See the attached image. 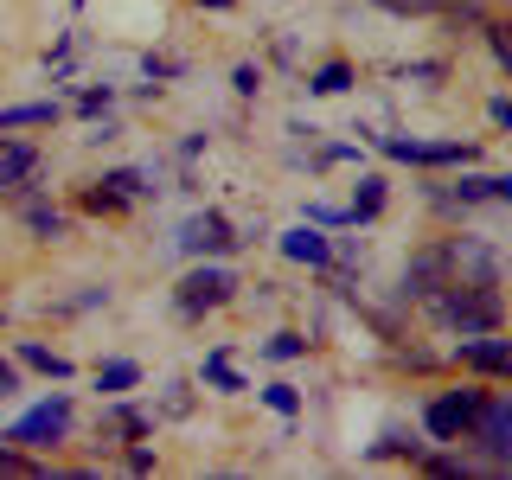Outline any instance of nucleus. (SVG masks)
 Masks as SVG:
<instances>
[{"instance_id": "ddd939ff", "label": "nucleus", "mask_w": 512, "mask_h": 480, "mask_svg": "<svg viewBox=\"0 0 512 480\" xmlns=\"http://www.w3.org/2000/svg\"><path fill=\"white\" fill-rule=\"evenodd\" d=\"M58 109L52 103H20V109H0V128H39V122H52Z\"/></svg>"}, {"instance_id": "1a4fd4ad", "label": "nucleus", "mask_w": 512, "mask_h": 480, "mask_svg": "<svg viewBox=\"0 0 512 480\" xmlns=\"http://www.w3.org/2000/svg\"><path fill=\"white\" fill-rule=\"evenodd\" d=\"M180 244L192 256H218V250H231L237 237H231V224H224L218 212H199V218H186V231H180Z\"/></svg>"}, {"instance_id": "bb28decb", "label": "nucleus", "mask_w": 512, "mask_h": 480, "mask_svg": "<svg viewBox=\"0 0 512 480\" xmlns=\"http://www.w3.org/2000/svg\"><path fill=\"white\" fill-rule=\"evenodd\" d=\"M13 391H20V372H13V365L0 359V397H13Z\"/></svg>"}, {"instance_id": "423d86ee", "label": "nucleus", "mask_w": 512, "mask_h": 480, "mask_svg": "<svg viewBox=\"0 0 512 480\" xmlns=\"http://www.w3.org/2000/svg\"><path fill=\"white\" fill-rule=\"evenodd\" d=\"M391 160H416V167H468L474 160V141H384Z\"/></svg>"}, {"instance_id": "20e7f679", "label": "nucleus", "mask_w": 512, "mask_h": 480, "mask_svg": "<svg viewBox=\"0 0 512 480\" xmlns=\"http://www.w3.org/2000/svg\"><path fill=\"white\" fill-rule=\"evenodd\" d=\"M474 416H480V391H442L436 404L423 410V423H429L436 442H461L474 429Z\"/></svg>"}, {"instance_id": "f257e3e1", "label": "nucleus", "mask_w": 512, "mask_h": 480, "mask_svg": "<svg viewBox=\"0 0 512 480\" xmlns=\"http://www.w3.org/2000/svg\"><path fill=\"white\" fill-rule=\"evenodd\" d=\"M429 301H436V320H442V327H455V333H493L506 320V301H500V288H493V282L455 276V282H442Z\"/></svg>"}, {"instance_id": "6ab92c4d", "label": "nucleus", "mask_w": 512, "mask_h": 480, "mask_svg": "<svg viewBox=\"0 0 512 480\" xmlns=\"http://www.w3.org/2000/svg\"><path fill=\"white\" fill-rule=\"evenodd\" d=\"M263 352H269V359H301V352H308V340H301V333H276Z\"/></svg>"}, {"instance_id": "6e6552de", "label": "nucleus", "mask_w": 512, "mask_h": 480, "mask_svg": "<svg viewBox=\"0 0 512 480\" xmlns=\"http://www.w3.org/2000/svg\"><path fill=\"white\" fill-rule=\"evenodd\" d=\"M442 282H455L448 244H436V250H416V256H410V269H404V295H436Z\"/></svg>"}, {"instance_id": "4468645a", "label": "nucleus", "mask_w": 512, "mask_h": 480, "mask_svg": "<svg viewBox=\"0 0 512 480\" xmlns=\"http://www.w3.org/2000/svg\"><path fill=\"white\" fill-rule=\"evenodd\" d=\"M128 384H141V365H128V359H116V365L96 372V391H128Z\"/></svg>"}, {"instance_id": "cd10ccee", "label": "nucleus", "mask_w": 512, "mask_h": 480, "mask_svg": "<svg viewBox=\"0 0 512 480\" xmlns=\"http://www.w3.org/2000/svg\"><path fill=\"white\" fill-rule=\"evenodd\" d=\"M493 122H500V128H512V96H500V103H493Z\"/></svg>"}, {"instance_id": "5701e85b", "label": "nucleus", "mask_w": 512, "mask_h": 480, "mask_svg": "<svg viewBox=\"0 0 512 480\" xmlns=\"http://www.w3.org/2000/svg\"><path fill=\"white\" fill-rule=\"evenodd\" d=\"M205 378H212L218 391H244V378H237V372H231L224 359H205Z\"/></svg>"}, {"instance_id": "7ed1b4c3", "label": "nucleus", "mask_w": 512, "mask_h": 480, "mask_svg": "<svg viewBox=\"0 0 512 480\" xmlns=\"http://www.w3.org/2000/svg\"><path fill=\"white\" fill-rule=\"evenodd\" d=\"M64 429H71V397H45L39 410H26L20 423L7 429L0 442H20V448H52Z\"/></svg>"}, {"instance_id": "9b49d317", "label": "nucleus", "mask_w": 512, "mask_h": 480, "mask_svg": "<svg viewBox=\"0 0 512 480\" xmlns=\"http://www.w3.org/2000/svg\"><path fill=\"white\" fill-rule=\"evenodd\" d=\"M282 256H295V263H314V269H320V263H333V244L314 231V224H295V231L282 237Z\"/></svg>"}, {"instance_id": "393cba45", "label": "nucleus", "mask_w": 512, "mask_h": 480, "mask_svg": "<svg viewBox=\"0 0 512 480\" xmlns=\"http://www.w3.org/2000/svg\"><path fill=\"white\" fill-rule=\"evenodd\" d=\"M372 7H391V13H442V0H372Z\"/></svg>"}, {"instance_id": "a878e982", "label": "nucleus", "mask_w": 512, "mask_h": 480, "mask_svg": "<svg viewBox=\"0 0 512 480\" xmlns=\"http://www.w3.org/2000/svg\"><path fill=\"white\" fill-rule=\"evenodd\" d=\"M109 423H116L122 436H148V416H135V410H116V416H109Z\"/></svg>"}, {"instance_id": "b1692460", "label": "nucleus", "mask_w": 512, "mask_h": 480, "mask_svg": "<svg viewBox=\"0 0 512 480\" xmlns=\"http://www.w3.org/2000/svg\"><path fill=\"white\" fill-rule=\"evenodd\" d=\"M0 474H45L39 461H26L20 448H0Z\"/></svg>"}, {"instance_id": "dca6fc26", "label": "nucleus", "mask_w": 512, "mask_h": 480, "mask_svg": "<svg viewBox=\"0 0 512 480\" xmlns=\"http://www.w3.org/2000/svg\"><path fill=\"white\" fill-rule=\"evenodd\" d=\"M20 205H26V199H20ZM26 224H32L39 237H64V218L52 212V205H26Z\"/></svg>"}, {"instance_id": "412c9836", "label": "nucleus", "mask_w": 512, "mask_h": 480, "mask_svg": "<svg viewBox=\"0 0 512 480\" xmlns=\"http://www.w3.org/2000/svg\"><path fill=\"white\" fill-rule=\"evenodd\" d=\"M109 186L122 192V199H135V192H148V173H135V167H122V173H109Z\"/></svg>"}, {"instance_id": "9d476101", "label": "nucleus", "mask_w": 512, "mask_h": 480, "mask_svg": "<svg viewBox=\"0 0 512 480\" xmlns=\"http://www.w3.org/2000/svg\"><path fill=\"white\" fill-rule=\"evenodd\" d=\"M448 263H455V276H468V282H493V250L480 244V237L448 244Z\"/></svg>"}, {"instance_id": "aec40b11", "label": "nucleus", "mask_w": 512, "mask_h": 480, "mask_svg": "<svg viewBox=\"0 0 512 480\" xmlns=\"http://www.w3.org/2000/svg\"><path fill=\"white\" fill-rule=\"evenodd\" d=\"M84 212H122V192L103 180V192H84Z\"/></svg>"}, {"instance_id": "f3484780", "label": "nucleus", "mask_w": 512, "mask_h": 480, "mask_svg": "<svg viewBox=\"0 0 512 480\" xmlns=\"http://www.w3.org/2000/svg\"><path fill=\"white\" fill-rule=\"evenodd\" d=\"M346 84H352L346 64H320V71H314V90H320V96H340Z\"/></svg>"}, {"instance_id": "0eeeda50", "label": "nucleus", "mask_w": 512, "mask_h": 480, "mask_svg": "<svg viewBox=\"0 0 512 480\" xmlns=\"http://www.w3.org/2000/svg\"><path fill=\"white\" fill-rule=\"evenodd\" d=\"M231 276H224V269H192V276L180 282V308L186 314H205V308H224V301H231Z\"/></svg>"}, {"instance_id": "39448f33", "label": "nucleus", "mask_w": 512, "mask_h": 480, "mask_svg": "<svg viewBox=\"0 0 512 480\" xmlns=\"http://www.w3.org/2000/svg\"><path fill=\"white\" fill-rule=\"evenodd\" d=\"M455 359L480 378H512V340H500V333H461Z\"/></svg>"}, {"instance_id": "f03ea898", "label": "nucleus", "mask_w": 512, "mask_h": 480, "mask_svg": "<svg viewBox=\"0 0 512 480\" xmlns=\"http://www.w3.org/2000/svg\"><path fill=\"white\" fill-rule=\"evenodd\" d=\"M468 442L487 455V468H512V397H480Z\"/></svg>"}, {"instance_id": "2eb2a0df", "label": "nucleus", "mask_w": 512, "mask_h": 480, "mask_svg": "<svg viewBox=\"0 0 512 480\" xmlns=\"http://www.w3.org/2000/svg\"><path fill=\"white\" fill-rule=\"evenodd\" d=\"M384 205V180H359V192H352V218H378Z\"/></svg>"}, {"instance_id": "f8f14e48", "label": "nucleus", "mask_w": 512, "mask_h": 480, "mask_svg": "<svg viewBox=\"0 0 512 480\" xmlns=\"http://www.w3.org/2000/svg\"><path fill=\"white\" fill-rule=\"evenodd\" d=\"M20 359L32 365V372H45V378H71V359H58L52 346H39V340H26L20 346Z\"/></svg>"}, {"instance_id": "a211bd4d", "label": "nucleus", "mask_w": 512, "mask_h": 480, "mask_svg": "<svg viewBox=\"0 0 512 480\" xmlns=\"http://www.w3.org/2000/svg\"><path fill=\"white\" fill-rule=\"evenodd\" d=\"M487 45H493V58L512 71V20H500V26H487Z\"/></svg>"}, {"instance_id": "4be33fe9", "label": "nucleus", "mask_w": 512, "mask_h": 480, "mask_svg": "<svg viewBox=\"0 0 512 480\" xmlns=\"http://www.w3.org/2000/svg\"><path fill=\"white\" fill-rule=\"evenodd\" d=\"M263 397H269V410H282V416H295V410H301V397H295V384H269V391H263Z\"/></svg>"}, {"instance_id": "c85d7f7f", "label": "nucleus", "mask_w": 512, "mask_h": 480, "mask_svg": "<svg viewBox=\"0 0 512 480\" xmlns=\"http://www.w3.org/2000/svg\"><path fill=\"white\" fill-rule=\"evenodd\" d=\"M199 7H231V0H199Z\"/></svg>"}]
</instances>
